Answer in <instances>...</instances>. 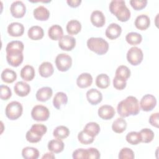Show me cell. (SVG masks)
<instances>
[{"label":"cell","mask_w":159,"mask_h":159,"mask_svg":"<svg viewBox=\"0 0 159 159\" xmlns=\"http://www.w3.org/2000/svg\"><path fill=\"white\" fill-rule=\"evenodd\" d=\"M117 110L119 115L122 117L137 115L140 112L138 99L132 96H127L125 99L119 102Z\"/></svg>","instance_id":"1"},{"label":"cell","mask_w":159,"mask_h":159,"mask_svg":"<svg viewBox=\"0 0 159 159\" xmlns=\"http://www.w3.org/2000/svg\"><path fill=\"white\" fill-rule=\"evenodd\" d=\"M109 9L111 12L121 22H126L130 17V11L123 0L112 1L109 4Z\"/></svg>","instance_id":"2"},{"label":"cell","mask_w":159,"mask_h":159,"mask_svg":"<svg viewBox=\"0 0 159 159\" xmlns=\"http://www.w3.org/2000/svg\"><path fill=\"white\" fill-rule=\"evenodd\" d=\"M88 48L98 55L106 53L109 49L108 42L101 37H91L87 41Z\"/></svg>","instance_id":"3"},{"label":"cell","mask_w":159,"mask_h":159,"mask_svg":"<svg viewBox=\"0 0 159 159\" xmlns=\"http://www.w3.org/2000/svg\"><path fill=\"white\" fill-rule=\"evenodd\" d=\"M47 128L45 125L40 124H35L32 125L25 135L26 139L30 143L39 142L42 136L47 132Z\"/></svg>","instance_id":"4"},{"label":"cell","mask_w":159,"mask_h":159,"mask_svg":"<svg viewBox=\"0 0 159 159\" xmlns=\"http://www.w3.org/2000/svg\"><path fill=\"white\" fill-rule=\"evenodd\" d=\"M22 111L23 107L19 102L12 101L6 106L5 114L10 120H16L21 116Z\"/></svg>","instance_id":"5"},{"label":"cell","mask_w":159,"mask_h":159,"mask_svg":"<svg viewBox=\"0 0 159 159\" xmlns=\"http://www.w3.org/2000/svg\"><path fill=\"white\" fill-rule=\"evenodd\" d=\"M143 55L142 50L137 47H131L127 53V60L131 65L137 66L143 60Z\"/></svg>","instance_id":"6"},{"label":"cell","mask_w":159,"mask_h":159,"mask_svg":"<svg viewBox=\"0 0 159 159\" xmlns=\"http://www.w3.org/2000/svg\"><path fill=\"white\" fill-rule=\"evenodd\" d=\"M55 65L59 71H66L71 66V57L66 53L58 54L55 58Z\"/></svg>","instance_id":"7"},{"label":"cell","mask_w":159,"mask_h":159,"mask_svg":"<svg viewBox=\"0 0 159 159\" xmlns=\"http://www.w3.org/2000/svg\"><path fill=\"white\" fill-rule=\"evenodd\" d=\"M31 116L35 120L45 121L50 116V112L47 107L42 105H36L32 109Z\"/></svg>","instance_id":"8"},{"label":"cell","mask_w":159,"mask_h":159,"mask_svg":"<svg viewBox=\"0 0 159 159\" xmlns=\"http://www.w3.org/2000/svg\"><path fill=\"white\" fill-rule=\"evenodd\" d=\"M157 104V99L152 94H147L144 95L140 101V106L143 111H150L155 107Z\"/></svg>","instance_id":"9"},{"label":"cell","mask_w":159,"mask_h":159,"mask_svg":"<svg viewBox=\"0 0 159 159\" xmlns=\"http://www.w3.org/2000/svg\"><path fill=\"white\" fill-rule=\"evenodd\" d=\"M10 11L13 17L16 18H21L26 12V7L22 1H16L11 4Z\"/></svg>","instance_id":"10"},{"label":"cell","mask_w":159,"mask_h":159,"mask_svg":"<svg viewBox=\"0 0 159 159\" xmlns=\"http://www.w3.org/2000/svg\"><path fill=\"white\" fill-rule=\"evenodd\" d=\"M76 45L75 39L70 35H65L59 40L58 46L59 47L65 51L71 50Z\"/></svg>","instance_id":"11"},{"label":"cell","mask_w":159,"mask_h":159,"mask_svg":"<svg viewBox=\"0 0 159 159\" xmlns=\"http://www.w3.org/2000/svg\"><path fill=\"white\" fill-rule=\"evenodd\" d=\"M88 101L92 105H96L101 102L102 99V93L95 88H91L86 93Z\"/></svg>","instance_id":"12"},{"label":"cell","mask_w":159,"mask_h":159,"mask_svg":"<svg viewBox=\"0 0 159 159\" xmlns=\"http://www.w3.org/2000/svg\"><path fill=\"white\" fill-rule=\"evenodd\" d=\"M121 32V27L116 23H112L107 27L105 34L108 39L113 40L118 38L120 36Z\"/></svg>","instance_id":"13"},{"label":"cell","mask_w":159,"mask_h":159,"mask_svg":"<svg viewBox=\"0 0 159 159\" xmlns=\"http://www.w3.org/2000/svg\"><path fill=\"white\" fill-rule=\"evenodd\" d=\"M7 32L12 37H20L24 32V27L21 23L12 22L7 27Z\"/></svg>","instance_id":"14"},{"label":"cell","mask_w":159,"mask_h":159,"mask_svg":"<svg viewBox=\"0 0 159 159\" xmlns=\"http://www.w3.org/2000/svg\"><path fill=\"white\" fill-rule=\"evenodd\" d=\"M98 116L104 120H109L115 115L114 107L109 105H103L98 109Z\"/></svg>","instance_id":"15"},{"label":"cell","mask_w":159,"mask_h":159,"mask_svg":"<svg viewBox=\"0 0 159 159\" xmlns=\"http://www.w3.org/2000/svg\"><path fill=\"white\" fill-rule=\"evenodd\" d=\"M90 20L91 23L97 27H101L105 24V16L104 14L98 10L93 11L91 14Z\"/></svg>","instance_id":"16"},{"label":"cell","mask_w":159,"mask_h":159,"mask_svg":"<svg viewBox=\"0 0 159 159\" xmlns=\"http://www.w3.org/2000/svg\"><path fill=\"white\" fill-rule=\"evenodd\" d=\"M15 93L20 97H24L29 94L30 91V87L25 82L18 81L14 87Z\"/></svg>","instance_id":"17"},{"label":"cell","mask_w":159,"mask_h":159,"mask_svg":"<svg viewBox=\"0 0 159 159\" xmlns=\"http://www.w3.org/2000/svg\"><path fill=\"white\" fill-rule=\"evenodd\" d=\"M6 59L10 65L14 67H17L19 66L23 61V53L22 52L7 53Z\"/></svg>","instance_id":"18"},{"label":"cell","mask_w":159,"mask_h":159,"mask_svg":"<svg viewBox=\"0 0 159 159\" xmlns=\"http://www.w3.org/2000/svg\"><path fill=\"white\" fill-rule=\"evenodd\" d=\"M93 77L88 73H83L80 75L76 80V84L80 88H86L91 85Z\"/></svg>","instance_id":"19"},{"label":"cell","mask_w":159,"mask_h":159,"mask_svg":"<svg viewBox=\"0 0 159 159\" xmlns=\"http://www.w3.org/2000/svg\"><path fill=\"white\" fill-rule=\"evenodd\" d=\"M52 93L53 91L50 87H42L37 91L35 94L36 99L41 102L47 101L52 97Z\"/></svg>","instance_id":"20"},{"label":"cell","mask_w":159,"mask_h":159,"mask_svg":"<svg viewBox=\"0 0 159 159\" xmlns=\"http://www.w3.org/2000/svg\"><path fill=\"white\" fill-rule=\"evenodd\" d=\"M150 24V20L148 16L145 14H141L137 17L135 20V25L139 30H146Z\"/></svg>","instance_id":"21"},{"label":"cell","mask_w":159,"mask_h":159,"mask_svg":"<svg viewBox=\"0 0 159 159\" xmlns=\"http://www.w3.org/2000/svg\"><path fill=\"white\" fill-rule=\"evenodd\" d=\"M48 35L52 40H59L63 37V29L59 25H53L49 28L48 31Z\"/></svg>","instance_id":"22"},{"label":"cell","mask_w":159,"mask_h":159,"mask_svg":"<svg viewBox=\"0 0 159 159\" xmlns=\"http://www.w3.org/2000/svg\"><path fill=\"white\" fill-rule=\"evenodd\" d=\"M34 17L39 20H47L50 16L49 11L44 6H40L36 7L33 12Z\"/></svg>","instance_id":"23"},{"label":"cell","mask_w":159,"mask_h":159,"mask_svg":"<svg viewBox=\"0 0 159 159\" xmlns=\"http://www.w3.org/2000/svg\"><path fill=\"white\" fill-rule=\"evenodd\" d=\"M24 48V43L21 41L14 40L7 43L6 48V51L7 53H19L23 52Z\"/></svg>","instance_id":"24"},{"label":"cell","mask_w":159,"mask_h":159,"mask_svg":"<svg viewBox=\"0 0 159 159\" xmlns=\"http://www.w3.org/2000/svg\"><path fill=\"white\" fill-rule=\"evenodd\" d=\"M54 70L52 64L48 61H44L39 67V72L41 76L47 78L53 73Z\"/></svg>","instance_id":"25"},{"label":"cell","mask_w":159,"mask_h":159,"mask_svg":"<svg viewBox=\"0 0 159 159\" xmlns=\"http://www.w3.org/2000/svg\"><path fill=\"white\" fill-rule=\"evenodd\" d=\"M28 37L34 40H38L43 38L44 32L43 29L38 25H34L31 27L27 32Z\"/></svg>","instance_id":"26"},{"label":"cell","mask_w":159,"mask_h":159,"mask_svg":"<svg viewBox=\"0 0 159 159\" xmlns=\"http://www.w3.org/2000/svg\"><path fill=\"white\" fill-rule=\"evenodd\" d=\"M48 150L55 153L61 152L64 149V143L61 139H53L48 143Z\"/></svg>","instance_id":"27"},{"label":"cell","mask_w":159,"mask_h":159,"mask_svg":"<svg viewBox=\"0 0 159 159\" xmlns=\"http://www.w3.org/2000/svg\"><path fill=\"white\" fill-rule=\"evenodd\" d=\"M67 102L68 97L63 92L57 93L53 99V106L57 109H60L63 105L66 104Z\"/></svg>","instance_id":"28"},{"label":"cell","mask_w":159,"mask_h":159,"mask_svg":"<svg viewBox=\"0 0 159 159\" xmlns=\"http://www.w3.org/2000/svg\"><path fill=\"white\" fill-rule=\"evenodd\" d=\"M20 76L26 81L32 80L35 76V70L34 67L29 65H25L20 70Z\"/></svg>","instance_id":"29"},{"label":"cell","mask_w":159,"mask_h":159,"mask_svg":"<svg viewBox=\"0 0 159 159\" xmlns=\"http://www.w3.org/2000/svg\"><path fill=\"white\" fill-rule=\"evenodd\" d=\"M81 29V24L77 20H71L66 24V31L70 35H76Z\"/></svg>","instance_id":"30"},{"label":"cell","mask_w":159,"mask_h":159,"mask_svg":"<svg viewBox=\"0 0 159 159\" xmlns=\"http://www.w3.org/2000/svg\"><path fill=\"white\" fill-rule=\"evenodd\" d=\"M22 155L25 159H37L39 157V152L36 148L26 147L22 149Z\"/></svg>","instance_id":"31"},{"label":"cell","mask_w":159,"mask_h":159,"mask_svg":"<svg viewBox=\"0 0 159 159\" xmlns=\"http://www.w3.org/2000/svg\"><path fill=\"white\" fill-rule=\"evenodd\" d=\"M1 80L6 83H12L17 78L16 73L9 68L4 69L1 73Z\"/></svg>","instance_id":"32"},{"label":"cell","mask_w":159,"mask_h":159,"mask_svg":"<svg viewBox=\"0 0 159 159\" xmlns=\"http://www.w3.org/2000/svg\"><path fill=\"white\" fill-rule=\"evenodd\" d=\"M127 127V122L122 117L116 119L112 125V130L117 134H120L125 130Z\"/></svg>","instance_id":"33"},{"label":"cell","mask_w":159,"mask_h":159,"mask_svg":"<svg viewBox=\"0 0 159 159\" xmlns=\"http://www.w3.org/2000/svg\"><path fill=\"white\" fill-rule=\"evenodd\" d=\"M96 84L99 88H107L110 84L109 77L105 73H101L98 75L96 78Z\"/></svg>","instance_id":"34"},{"label":"cell","mask_w":159,"mask_h":159,"mask_svg":"<svg viewBox=\"0 0 159 159\" xmlns=\"http://www.w3.org/2000/svg\"><path fill=\"white\" fill-rule=\"evenodd\" d=\"M69 134L70 130L68 128L63 125H60L57 127L53 132V135L56 139L61 140L68 137Z\"/></svg>","instance_id":"35"},{"label":"cell","mask_w":159,"mask_h":159,"mask_svg":"<svg viewBox=\"0 0 159 159\" xmlns=\"http://www.w3.org/2000/svg\"><path fill=\"white\" fill-rule=\"evenodd\" d=\"M83 130L91 136L95 137L100 132V127L98 123L91 122L86 124Z\"/></svg>","instance_id":"36"},{"label":"cell","mask_w":159,"mask_h":159,"mask_svg":"<svg viewBox=\"0 0 159 159\" xmlns=\"http://www.w3.org/2000/svg\"><path fill=\"white\" fill-rule=\"evenodd\" d=\"M130 70L127 66L125 65L119 66L116 71L115 76L122 80L127 81V79L130 77Z\"/></svg>","instance_id":"37"},{"label":"cell","mask_w":159,"mask_h":159,"mask_svg":"<svg viewBox=\"0 0 159 159\" xmlns=\"http://www.w3.org/2000/svg\"><path fill=\"white\" fill-rule=\"evenodd\" d=\"M125 40L128 43L132 45L139 44L142 40V35L137 32H130L126 35Z\"/></svg>","instance_id":"38"},{"label":"cell","mask_w":159,"mask_h":159,"mask_svg":"<svg viewBox=\"0 0 159 159\" xmlns=\"http://www.w3.org/2000/svg\"><path fill=\"white\" fill-rule=\"evenodd\" d=\"M139 133L141 137V142L149 143L152 142L154 138V133L150 129H143L139 132Z\"/></svg>","instance_id":"39"},{"label":"cell","mask_w":159,"mask_h":159,"mask_svg":"<svg viewBox=\"0 0 159 159\" xmlns=\"http://www.w3.org/2000/svg\"><path fill=\"white\" fill-rule=\"evenodd\" d=\"M126 140L128 143L131 145H137L141 142V137L139 132H130L126 135Z\"/></svg>","instance_id":"40"},{"label":"cell","mask_w":159,"mask_h":159,"mask_svg":"<svg viewBox=\"0 0 159 159\" xmlns=\"http://www.w3.org/2000/svg\"><path fill=\"white\" fill-rule=\"evenodd\" d=\"M78 139L81 143L88 145L93 142L94 137H93L87 132H86L85 131L82 130L80 132H79L78 135Z\"/></svg>","instance_id":"41"},{"label":"cell","mask_w":159,"mask_h":159,"mask_svg":"<svg viewBox=\"0 0 159 159\" xmlns=\"http://www.w3.org/2000/svg\"><path fill=\"white\" fill-rule=\"evenodd\" d=\"M119 159H133L134 158V153L129 148L125 147L120 150L118 156Z\"/></svg>","instance_id":"42"},{"label":"cell","mask_w":159,"mask_h":159,"mask_svg":"<svg viewBox=\"0 0 159 159\" xmlns=\"http://www.w3.org/2000/svg\"><path fill=\"white\" fill-rule=\"evenodd\" d=\"M0 91L1 99L2 100H7L12 96V92L11 89L6 85H1Z\"/></svg>","instance_id":"43"},{"label":"cell","mask_w":159,"mask_h":159,"mask_svg":"<svg viewBox=\"0 0 159 159\" xmlns=\"http://www.w3.org/2000/svg\"><path fill=\"white\" fill-rule=\"evenodd\" d=\"M131 6L137 11L141 10L145 8L147 4V0H131L130 1Z\"/></svg>","instance_id":"44"},{"label":"cell","mask_w":159,"mask_h":159,"mask_svg":"<svg viewBox=\"0 0 159 159\" xmlns=\"http://www.w3.org/2000/svg\"><path fill=\"white\" fill-rule=\"evenodd\" d=\"M72 157L75 159H87V150L84 148H78L73 152Z\"/></svg>","instance_id":"45"},{"label":"cell","mask_w":159,"mask_h":159,"mask_svg":"<svg viewBox=\"0 0 159 159\" xmlns=\"http://www.w3.org/2000/svg\"><path fill=\"white\" fill-rule=\"evenodd\" d=\"M126 81L122 80L116 76L114 77L113 80V86L114 87L119 90L124 89L126 86Z\"/></svg>","instance_id":"46"},{"label":"cell","mask_w":159,"mask_h":159,"mask_svg":"<svg viewBox=\"0 0 159 159\" xmlns=\"http://www.w3.org/2000/svg\"><path fill=\"white\" fill-rule=\"evenodd\" d=\"M87 150V158L98 159L100 158V153L95 148H89Z\"/></svg>","instance_id":"47"},{"label":"cell","mask_w":159,"mask_h":159,"mask_svg":"<svg viewBox=\"0 0 159 159\" xmlns=\"http://www.w3.org/2000/svg\"><path fill=\"white\" fill-rule=\"evenodd\" d=\"M158 112L152 114L149 117V123L155 127H158Z\"/></svg>","instance_id":"48"},{"label":"cell","mask_w":159,"mask_h":159,"mask_svg":"<svg viewBox=\"0 0 159 159\" xmlns=\"http://www.w3.org/2000/svg\"><path fill=\"white\" fill-rule=\"evenodd\" d=\"M66 2L71 7H76L80 6L81 2V0H67Z\"/></svg>","instance_id":"49"},{"label":"cell","mask_w":159,"mask_h":159,"mask_svg":"<svg viewBox=\"0 0 159 159\" xmlns=\"http://www.w3.org/2000/svg\"><path fill=\"white\" fill-rule=\"evenodd\" d=\"M55 158V155L53 154V152L52 153H45L42 157V158Z\"/></svg>","instance_id":"50"}]
</instances>
